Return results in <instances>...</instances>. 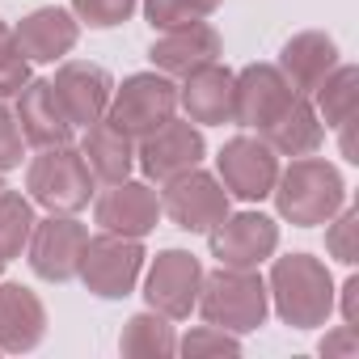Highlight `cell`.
<instances>
[{"label": "cell", "mask_w": 359, "mask_h": 359, "mask_svg": "<svg viewBox=\"0 0 359 359\" xmlns=\"http://www.w3.org/2000/svg\"><path fill=\"white\" fill-rule=\"evenodd\" d=\"M325 250L342 266H355V258H359V212L355 208H338V220L325 233Z\"/></svg>", "instance_id": "cell-28"}, {"label": "cell", "mask_w": 359, "mask_h": 359, "mask_svg": "<svg viewBox=\"0 0 359 359\" xmlns=\"http://www.w3.org/2000/svg\"><path fill=\"white\" fill-rule=\"evenodd\" d=\"M275 203L279 216L309 229V224H330L338 216V208L346 203V187H342V173L321 161V156H296L292 169L283 177H275Z\"/></svg>", "instance_id": "cell-1"}, {"label": "cell", "mask_w": 359, "mask_h": 359, "mask_svg": "<svg viewBox=\"0 0 359 359\" xmlns=\"http://www.w3.org/2000/svg\"><path fill=\"white\" fill-rule=\"evenodd\" d=\"M47 330L39 296L22 283H0V351H30Z\"/></svg>", "instance_id": "cell-20"}, {"label": "cell", "mask_w": 359, "mask_h": 359, "mask_svg": "<svg viewBox=\"0 0 359 359\" xmlns=\"http://www.w3.org/2000/svg\"><path fill=\"white\" fill-rule=\"evenodd\" d=\"M81 156L93 173V182H123L135 165V148H131V135H123L110 118H97L93 127H85V144H81Z\"/></svg>", "instance_id": "cell-22"}, {"label": "cell", "mask_w": 359, "mask_h": 359, "mask_svg": "<svg viewBox=\"0 0 359 359\" xmlns=\"http://www.w3.org/2000/svg\"><path fill=\"white\" fill-rule=\"evenodd\" d=\"M51 85H55V97H60V106H64V114H68L72 127H93L106 114L110 93H114L110 72L97 68V64H81V60L64 64Z\"/></svg>", "instance_id": "cell-15"}, {"label": "cell", "mask_w": 359, "mask_h": 359, "mask_svg": "<svg viewBox=\"0 0 359 359\" xmlns=\"http://www.w3.org/2000/svg\"><path fill=\"white\" fill-rule=\"evenodd\" d=\"M18 55V43H13V30L0 22V60H13Z\"/></svg>", "instance_id": "cell-35"}, {"label": "cell", "mask_w": 359, "mask_h": 359, "mask_svg": "<svg viewBox=\"0 0 359 359\" xmlns=\"http://www.w3.org/2000/svg\"><path fill=\"white\" fill-rule=\"evenodd\" d=\"M292 97L296 89L287 85V76L275 64H250L241 76H233V123L262 135L292 106Z\"/></svg>", "instance_id": "cell-9"}, {"label": "cell", "mask_w": 359, "mask_h": 359, "mask_svg": "<svg viewBox=\"0 0 359 359\" xmlns=\"http://www.w3.org/2000/svg\"><path fill=\"white\" fill-rule=\"evenodd\" d=\"M191 123H233V72L220 64H203L177 89Z\"/></svg>", "instance_id": "cell-21"}, {"label": "cell", "mask_w": 359, "mask_h": 359, "mask_svg": "<svg viewBox=\"0 0 359 359\" xmlns=\"http://www.w3.org/2000/svg\"><path fill=\"white\" fill-rule=\"evenodd\" d=\"M26 81H30V64H26L22 55L0 60V102L13 97V93H22V89H26Z\"/></svg>", "instance_id": "cell-32"}, {"label": "cell", "mask_w": 359, "mask_h": 359, "mask_svg": "<svg viewBox=\"0 0 359 359\" xmlns=\"http://www.w3.org/2000/svg\"><path fill=\"white\" fill-rule=\"evenodd\" d=\"M321 135H325V127H321V118H317V110H313V102L304 93H296L292 106L262 131V140L275 152H283V156H309V152H317Z\"/></svg>", "instance_id": "cell-23"}, {"label": "cell", "mask_w": 359, "mask_h": 359, "mask_svg": "<svg viewBox=\"0 0 359 359\" xmlns=\"http://www.w3.org/2000/svg\"><path fill=\"white\" fill-rule=\"evenodd\" d=\"M342 317H346V325L359 330V279L355 275L342 283Z\"/></svg>", "instance_id": "cell-34"}, {"label": "cell", "mask_w": 359, "mask_h": 359, "mask_svg": "<svg viewBox=\"0 0 359 359\" xmlns=\"http://www.w3.org/2000/svg\"><path fill=\"white\" fill-rule=\"evenodd\" d=\"M85 241H89V229L76 224L72 216L51 212V220H43V224L34 220V233H30V266H34V275L51 279V283L76 279Z\"/></svg>", "instance_id": "cell-10"}, {"label": "cell", "mask_w": 359, "mask_h": 359, "mask_svg": "<svg viewBox=\"0 0 359 359\" xmlns=\"http://www.w3.org/2000/svg\"><path fill=\"white\" fill-rule=\"evenodd\" d=\"M334 68H338V47H334V39H325V34H317V30L296 34V39L283 47V55H279V72H283L287 85H292L296 93H304V97H309Z\"/></svg>", "instance_id": "cell-19"}, {"label": "cell", "mask_w": 359, "mask_h": 359, "mask_svg": "<svg viewBox=\"0 0 359 359\" xmlns=\"http://www.w3.org/2000/svg\"><path fill=\"white\" fill-rule=\"evenodd\" d=\"M317 118H325V127L342 131L355 123V110H359V72L351 64H338L317 89Z\"/></svg>", "instance_id": "cell-24"}, {"label": "cell", "mask_w": 359, "mask_h": 359, "mask_svg": "<svg viewBox=\"0 0 359 359\" xmlns=\"http://www.w3.org/2000/svg\"><path fill=\"white\" fill-rule=\"evenodd\" d=\"M102 233H118V237H148L161 220V199L148 182H110V191L97 199L93 208Z\"/></svg>", "instance_id": "cell-14"}, {"label": "cell", "mask_w": 359, "mask_h": 359, "mask_svg": "<svg viewBox=\"0 0 359 359\" xmlns=\"http://www.w3.org/2000/svg\"><path fill=\"white\" fill-rule=\"evenodd\" d=\"M26 191L39 208H47L55 216H72V212L89 208V199H93V173H89V165L76 148L55 144V148H43L30 161Z\"/></svg>", "instance_id": "cell-4"}, {"label": "cell", "mask_w": 359, "mask_h": 359, "mask_svg": "<svg viewBox=\"0 0 359 359\" xmlns=\"http://www.w3.org/2000/svg\"><path fill=\"white\" fill-rule=\"evenodd\" d=\"M177 110V89L169 85L165 72H135L123 81V89L110 93V106L102 118H110L123 135L144 140L161 123H169Z\"/></svg>", "instance_id": "cell-5"}, {"label": "cell", "mask_w": 359, "mask_h": 359, "mask_svg": "<svg viewBox=\"0 0 359 359\" xmlns=\"http://www.w3.org/2000/svg\"><path fill=\"white\" fill-rule=\"evenodd\" d=\"M140 266H144V250L135 237H118V233H102V237H89L85 241V254H81V279L93 296L102 300H118L135 287L140 279Z\"/></svg>", "instance_id": "cell-7"}, {"label": "cell", "mask_w": 359, "mask_h": 359, "mask_svg": "<svg viewBox=\"0 0 359 359\" xmlns=\"http://www.w3.org/2000/svg\"><path fill=\"white\" fill-rule=\"evenodd\" d=\"M208 317V325L233 330V334H250L266 321V283L254 275V266H220L216 275H203L199 283V300H195Z\"/></svg>", "instance_id": "cell-3"}, {"label": "cell", "mask_w": 359, "mask_h": 359, "mask_svg": "<svg viewBox=\"0 0 359 359\" xmlns=\"http://www.w3.org/2000/svg\"><path fill=\"white\" fill-rule=\"evenodd\" d=\"M148 55H152V64H156L165 76H191L195 68L216 64V55H220V34H216L208 22H191V26L165 30V34L152 43Z\"/></svg>", "instance_id": "cell-16"}, {"label": "cell", "mask_w": 359, "mask_h": 359, "mask_svg": "<svg viewBox=\"0 0 359 359\" xmlns=\"http://www.w3.org/2000/svg\"><path fill=\"white\" fill-rule=\"evenodd\" d=\"M220 182L229 195L245 199V203H258L275 191V177H279V156L266 140H254V135H237L220 148Z\"/></svg>", "instance_id": "cell-8"}, {"label": "cell", "mask_w": 359, "mask_h": 359, "mask_svg": "<svg viewBox=\"0 0 359 359\" xmlns=\"http://www.w3.org/2000/svg\"><path fill=\"white\" fill-rule=\"evenodd\" d=\"M275 245H279V224L262 212L224 216L212 229V254L220 258V266H258L275 254Z\"/></svg>", "instance_id": "cell-13"}, {"label": "cell", "mask_w": 359, "mask_h": 359, "mask_svg": "<svg viewBox=\"0 0 359 359\" xmlns=\"http://www.w3.org/2000/svg\"><path fill=\"white\" fill-rule=\"evenodd\" d=\"M72 9L85 26L106 30V26H118L135 13V0H72Z\"/></svg>", "instance_id": "cell-29"}, {"label": "cell", "mask_w": 359, "mask_h": 359, "mask_svg": "<svg viewBox=\"0 0 359 359\" xmlns=\"http://www.w3.org/2000/svg\"><path fill=\"white\" fill-rule=\"evenodd\" d=\"M161 212L182 233H212L229 216V191L216 182L212 173H203L195 165V169H187V173H177V177L165 182Z\"/></svg>", "instance_id": "cell-6"}, {"label": "cell", "mask_w": 359, "mask_h": 359, "mask_svg": "<svg viewBox=\"0 0 359 359\" xmlns=\"http://www.w3.org/2000/svg\"><path fill=\"white\" fill-rule=\"evenodd\" d=\"M0 191H5V187H0Z\"/></svg>", "instance_id": "cell-37"}, {"label": "cell", "mask_w": 359, "mask_h": 359, "mask_svg": "<svg viewBox=\"0 0 359 359\" xmlns=\"http://www.w3.org/2000/svg\"><path fill=\"white\" fill-rule=\"evenodd\" d=\"M0 271H5V262H0Z\"/></svg>", "instance_id": "cell-36"}, {"label": "cell", "mask_w": 359, "mask_h": 359, "mask_svg": "<svg viewBox=\"0 0 359 359\" xmlns=\"http://www.w3.org/2000/svg\"><path fill=\"white\" fill-rule=\"evenodd\" d=\"M135 156H140V169L152 177V182H169V177L187 173V169H195L203 161V135L191 123L169 118V123H161L156 131H148L140 140Z\"/></svg>", "instance_id": "cell-12"}, {"label": "cell", "mask_w": 359, "mask_h": 359, "mask_svg": "<svg viewBox=\"0 0 359 359\" xmlns=\"http://www.w3.org/2000/svg\"><path fill=\"white\" fill-rule=\"evenodd\" d=\"M22 156H26L22 127H18V118H13L5 106H0V173H5V169H18Z\"/></svg>", "instance_id": "cell-31"}, {"label": "cell", "mask_w": 359, "mask_h": 359, "mask_svg": "<svg viewBox=\"0 0 359 359\" xmlns=\"http://www.w3.org/2000/svg\"><path fill=\"white\" fill-rule=\"evenodd\" d=\"M199 283H203V266L195 254L165 250V254H156V262L148 271L144 296L161 317H191V309L199 300Z\"/></svg>", "instance_id": "cell-11"}, {"label": "cell", "mask_w": 359, "mask_h": 359, "mask_svg": "<svg viewBox=\"0 0 359 359\" xmlns=\"http://www.w3.org/2000/svg\"><path fill=\"white\" fill-rule=\"evenodd\" d=\"M81 39V26L72 22V13L64 9H34L18 30H13V43H18V55L22 60H34V64H51L60 55H68Z\"/></svg>", "instance_id": "cell-18"}, {"label": "cell", "mask_w": 359, "mask_h": 359, "mask_svg": "<svg viewBox=\"0 0 359 359\" xmlns=\"http://www.w3.org/2000/svg\"><path fill=\"white\" fill-rule=\"evenodd\" d=\"M34 233V208L18 191H0V262H9L26 250Z\"/></svg>", "instance_id": "cell-25"}, {"label": "cell", "mask_w": 359, "mask_h": 359, "mask_svg": "<svg viewBox=\"0 0 359 359\" xmlns=\"http://www.w3.org/2000/svg\"><path fill=\"white\" fill-rule=\"evenodd\" d=\"M173 330L161 313H140L123 330V355H173Z\"/></svg>", "instance_id": "cell-26"}, {"label": "cell", "mask_w": 359, "mask_h": 359, "mask_svg": "<svg viewBox=\"0 0 359 359\" xmlns=\"http://www.w3.org/2000/svg\"><path fill=\"white\" fill-rule=\"evenodd\" d=\"M271 296L287 325L313 330L334 309V279H330L325 262H317L309 254H287L271 271Z\"/></svg>", "instance_id": "cell-2"}, {"label": "cell", "mask_w": 359, "mask_h": 359, "mask_svg": "<svg viewBox=\"0 0 359 359\" xmlns=\"http://www.w3.org/2000/svg\"><path fill=\"white\" fill-rule=\"evenodd\" d=\"M359 351V330L355 325H342L338 334H330L321 342V355H355Z\"/></svg>", "instance_id": "cell-33"}, {"label": "cell", "mask_w": 359, "mask_h": 359, "mask_svg": "<svg viewBox=\"0 0 359 359\" xmlns=\"http://www.w3.org/2000/svg\"><path fill=\"white\" fill-rule=\"evenodd\" d=\"M182 351H187V355H237L241 342H237L233 334H224L220 325H199V330L187 334Z\"/></svg>", "instance_id": "cell-30"}, {"label": "cell", "mask_w": 359, "mask_h": 359, "mask_svg": "<svg viewBox=\"0 0 359 359\" xmlns=\"http://www.w3.org/2000/svg\"><path fill=\"white\" fill-rule=\"evenodd\" d=\"M13 118L22 127V140H30L39 148H55V144L72 140V123H68L51 81H26V89L18 93V114Z\"/></svg>", "instance_id": "cell-17"}, {"label": "cell", "mask_w": 359, "mask_h": 359, "mask_svg": "<svg viewBox=\"0 0 359 359\" xmlns=\"http://www.w3.org/2000/svg\"><path fill=\"white\" fill-rule=\"evenodd\" d=\"M220 0H144V13L156 30H177V26H191L216 13Z\"/></svg>", "instance_id": "cell-27"}]
</instances>
